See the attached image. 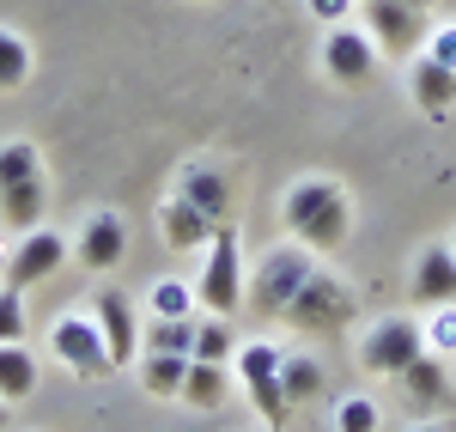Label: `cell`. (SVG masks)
<instances>
[{
  "instance_id": "32",
  "label": "cell",
  "mask_w": 456,
  "mask_h": 432,
  "mask_svg": "<svg viewBox=\"0 0 456 432\" xmlns=\"http://www.w3.org/2000/svg\"><path fill=\"white\" fill-rule=\"evenodd\" d=\"M414 432H456V427H414Z\"/></svg>"
},
{
  "instance_id": "30",
  "label": "cell",
  "mask_w": 456,
  "mask_h": 432,
  "mask_svg": "<svg viewBox=\"0 0 456 432\" xmlns=\"http://www.w3.org/2000/svg\"><path fill=\"white\" fill-rule=\"evenodd\" d=\"M353 6H359V0H311V19H322V25H347Z\"/></svg>"
},
{
  "instance_id": "19",
  "label": "cell",
  "mask_w": 456,
  "mask_h": 432,
  "mask_svg": "<svg viewBox=\"0 0 456 432\" xmlns=\"http://www.w3.org/2000/svg\"><path fill=\"white\" fill-rule=\"evenodd\" d=\"M195 347V317H152L141 323V354H189Z\"/></svg>"
},
{
  "instance_id": "29",
  "label": "cell",
  "mask_w": 456,
  "mask_h": 432,
  "mask_svg": "<svg viewBox=\"0 0 456 432\" xmlns=\"http://www.w3.org/2000/svg\"><path fill=\"white\" fill-rule=\"evenodd\" d=\"M426 55H432V61H444V68H456V25H451V31H432V37H426Z\"/></svg>"
},
{
  "instance_id": "16",
  "label": "cell",
  "mask_w": 456,
  "mask_h": 432,
  "mask_svg": "<svg viewBox=\"0 0 456 432\" xmlns=\"http://www.w3.org/2000/svg\"><path fill=\"white\" fill-rule=\"evenodd\" d=\"M176 195H183L189 208H201L213 225H225V214H232V183L219 177L213 165H189V171H183V183H176Z\"/></svg>"
},
{
  "instance_id": "18",
  "label": "cell",
  "mask_w": 456,
  "mask_h": 432,
  "mask_svg": "<svg viewBox=\"0 0 456 432\" xmlns=\"http://www.w3.org/2000/svg\"><path fill=\"white\" fill-rule=\"evenodd\" d=\"M165 238H171V250H201V244H213V219L201 208H189L183 195H171L165 201Z\"/></svg>"
},
{
  "instance_id": "17",
  "label": "cell",
  "mask_w": 456,
  "mask_h": 432,
  "mask_svg": "<svg viewBox=\"0 0 456 432\" xmlns=\"http://www.w3.org/2000/svg\"><path fill=\"white\" fill-rule=\"evenodd\" d=\"M25 396H37V354L25 341H0V402L12 408Z\"/></svg>"
},
{
  "instance_id": "3",
  "label": "cell",
  "mask_w": 456,
  "mask_h": 432,
  "mask_svg": "<svg viewBox=\"0 0 456 432\" xmlns=\"http://www.w3.org/2000/svg\"><path fill=\"white\" fill-rule=\"evenodd\" d=\"M195 298L208 317H238L249 305V287H244V256H238V232L232 225H213V250H208V268L195 281Z\"/></svg>"
},
{
  "instance_id": "1",
  "label": "cell",
  "mask_w": 456,
  "mask_h": 432,
  "mask_svg": "<svg viewBox=\"0 0 456 432\" xmlns=\"http://www.w3.org/2000/svg\"><path fill=\"white\" fill-rule=\"evenodd\" d=\"M286 232H292V244H305V250H341L353 232V201L341 183L329 177H298L286 189Z\"/></svg>"
},
{
  "instance_id": "26",
  "label": "cell",
  "mask_w": 456,
  "mask_h": 432,
  "mask_svg": "<svg viewBox=\"0 0 456 432\" xmlns=\"http://www.w3.org/2000/svg\"><path fill=\"white\" fill-rule=\"evenodd\" d=\"M152 298V317H195V287H183V281H159V287L146 292Z\"/></svg>"
},
{
  "instance_id": "12",
  "label": "cell",
  "mask_w": 456,
  "mask_h": 432,
  "mask_svg": "<svg viewBox=\"0 0 456 432\" xmlns=\"http://www.w3.org/2000/svg\"><path fill=\"white\" fill-rule=\"evenodd\" d=\"M92 317L104 329L110 360L116 365L141 360V317H134V298H128V292H98V298H92Z\"/></svg>"
},
{
  "instance_id": "34",
  "label": "cell",
  "mask_w": 456,
  "mask_h": 432,
  "mask_svg": "<svg viewBox=\"0 0 456 432\" xmlns=\"http://www.w3.org/2000/svg\"><path fill=\"white\" fill-rule=\"evenodd\" d=\"M0 414H6V402H0Z\"/></svg>"
},
{
  "instance_id": "6",
  "label": "cell",
  "mask_w": 456,
  "mask_h": 432,
  "mask_svg": "<svg viewBox=\"0 0 456 432\" xmlns=\"http://www.w3.org/2000/svg\"><path fill=\"white\" fill-rule=\"evenodd\" d=\"M281 347H268V341H256V347H238V378H244L249 402H256V414L268 420V427L281 432L286 414H292V402H286V384H281Z\"/></svg>"
},
{
  "instance_id": "31",
  "label": "cell",
  "mask_w": 456,
  "mask_h": 432,
  "mask_svg": "<svg viewBox=\"0 0 456 432\" xmlns=\"http://www.w3.org/2000/svg\"><path fill=\"white\" fill-rule=\"evenodd\" d=\"M432 341L456 347V305H438V323H432Z\"/></svg>"
},
{
  "instance_id": "27",
  "label": "cell",
  "mask_w": 456,
  "mask_h": 432,
  "mask_svg": "<svg viewBox=\"0 0 456 432\" xmlns=\"http://www.w3.org/2000/svg\"><path fill=\"white\" fill-rule=\"evenodd\" d=\"M378 427H384V414L371 396H347L335 408V432H378Z\"/></svg>"
},
{
  "instance_id": "23",
  "label": "cell",
  "mask_w": 456,
  "mask_h": 432,
  "mask_svg": "<svg viewBox=\"0 0 456 432\" xmlns=\"http://www.w3.org/2000/svg\"><path fill=\"white\" fill-rule=\"evenodd\" d=\"M402 390H408V402H420V408L444 402V365L432 360V354H420V360L402 371Z\"/></svg>"
},
{
  "instance_id": "9",
  "label": "cell",
  "mask_w": 456,
  "mask_h": 432,
  "mask_svg": "<svg viewBox=\"0 0 456 432\" xmlns=\"http://www.w3.org/2000/svg\"><path fill=\"white\" fill-rule=\"evenodd\" d=\"M61 262H68V238L49 232V225H31V232H19V250L0 262V281L12 292H25V287H37V281H49Z\"/></svg>"
},
{
  "instance_id": "24",
  "label": "cell",
  "mask_w": 456,
  "mask_h": 432,
  "mask_svg": "<svg viewBox=\"0 0 456 432\" xmlns=\"http://www.w3.org/2000/svg\"><path fill=\"white\" fill-rule=\"evenodd\" d=\"M281 384H286V402H311L322 390V365L311 354H286L281 360Z\"/></svg>"
},
{
  "instance_id": "21",
  "label": "cell",
  "mask_w": 456,
  "mask_h": 432,
  "mask_svg": "<svg viewBox=\"0 0 456 432\" xmlns=\"http://www.w3.org/2000/svg\"><path fill=\"white\" fill-rule=\"evenodd\" d=\"M183 402H189V408H219V402H225V365L189 360V378H183Z\"/></svg>"
},
{
  "instance_id": "36",
  "label": "cell",
  "mask_w": 456,
  "mask_h": 432,
  "mask_svg": "<svg viewBox=\"0 0 456 432\" xmlns=\"http://www.w3.org/2000/svg\"><path fill=\"white\" fill-rule=\"evenodd\" d=\"M451 250H456V244H451Z\"/></svg>"
},
{
  "instance_id": "13",
  "label": "cell",
  "mask_w": 456,
  "mask_h": 432,
  "mask_svg": "<svg viewBox=\"0 0 456 432\" xmlns=\"http://www.w3.org/2000/svg\"><path fill=\"white\" fill-rule=\"evenodd\" d=\"M408 298L438 311V305H456V250L451 244H426L420 262H414V281H408Z\"/></svg>"
},
{
  "instance_id": "5",
  "label": "cell",
  "mask_w": 456,
  "mask_h": 432,
  "mask_svg": "<svg viewBox=\"0 0 456 432\" xmlns=\"http://www.w3.org/2000/svg\"><path fill=\"white\" fill-rule=\"evenodd\" d=\"M347 317H353L347 287H341L335 274H322V268H311V281L292 292V305H286V323L305 329V335H335Z\"/></svg>"
},
{
  "instance_id": "25",
  "label": "cell",
  "mask_w": 456,
  "mask_h": 432,
  "mask_svg": "<svg viewBox=\"0 0 456 432\" xmlns=\"http://www.w3.org/2000/svg\"><path fill=\"white\" fill-rule=\"evenodd\" d=\"M31 79V43L19 31H0V92H19Z\"/></svg>"
},
{
  "instance_id": "14",
  "label": "cell",
  "mask_w": 456,
  "mask_h": 432,
  "mask_svg": "<svg viewBox=\"0 0 456 432\" xmlns=\"http://www.w3.org/2000/svg\"><path fill=\"white\" fill-rule=\"evenodd\" d=\"M73 250H79V262H86L92 274H110V268H116V262L128 256V225H122L116 214H92Z\"/></svg>"
},
{
  "instance_id": "15",
  "label": "cell",
  "mask_w": 456,
  "mask_h": 432,
  "mask_svg": "<svg viewBox=\"0 0 456 432\" xmlns=\"http://www.w3.org/2000/svg\"><path fill=\"white\" fill-rule=\"evenodd\" d=\"M408 86H414V104L426 110V116H451L456 104V68H444V61H432V55H414L408 61Z\"/></svg>"
},
{
  "instance_id": "2",
  "label": "cell",
  "mask_w": 456,
  "mask_h": 432,
  "mask_svg": "<svg viewBox=\"0 0 456 432\" xmlns=\"http://www.w3.org/2000/svg\"><path fill=\"white\" fill-rule=\"evenodd\" d=\"M49 208V183H43V159L31 141H0V219L12 232L43 225Z\"/></svg>"
},
{
  "instance_id": "20",
  "label": "cell",
  "mask_w": 456,
  "mask_h": 432,
  "mask_svg": "<svg viewBox=\"0 0 456 432\" xmlns=\"http://www.w3.org/2000/svg\"><path fill=\"white\" fill-rule=\"evenodd\" d=\"M183 378H189V354H141L146 396H183Z\"/></svg>"
},
{
  "instance_id": "4",
  "label": "cell",
  "mask_w": 456,
  "mask_h": 432,
  "mask_svg": "<svg viewBox=\"0 0 456 432\" xmlns=\"http://www.w3.org/2000/svg\"><path fill=\"white\" fill-rule=\"evenodd\" d=\"M365 31L378 43V55H420L426 37H432V12L408 6V0H365Z\"/></svg>"
},
{
  "instance_id": "35",
  "label": "cell",
  "mask_w": 456,
  "mask_h": 432,
  "mask_svg": "<svg viewBox=\"0 0 456 432\" xmlns=\"http://www.w3.org/2000/svg\"><path fill=\"white\" fill-rule=\"evenodd\" d=\"M0 262H6V256H0Z\"/></svg>"
},
{
  "instance_id": "22",
  "label": "cell",
  "mask_w": 456,
  "mask_h": 432,
  "mask_svg": "<svg viewBox=\"0 0 456 432\" xmlns=\"http://www.w3.org/2000/svg\"><path fill=\"white\" fill-rule=\"evenodd\" d=\"M232 354H238V341H232V317H208V323H195V347H189V360L225 365Z\"/></svg>"
},
{
  "instance_id": "28",
  "label": "cell",
  "mask_w": 456,
  "mask_h": 432,
  "mask_svg": "<svg viewBox=\"0 0 456 432\" xmlns=\"http://www.w3.org/2000/svg\"><path fill=\"white\" fill-rule=\"evenodd\" d=\"M0 341H25V298L0 287Z\"/></svg>"
},
{
  "instance_id": "11",
  "label": "cell",
  "mask_w": 456,
  "mask_h": 432,
  "mask_svg": "<svg viewBox=\"0 0 456 432\" xmlns=\"http://www.w3.org/2000/svg\"><path fill=\"white\" fill-rule=\"evenodd\" d=\"M322 68H329V79H341V86H365V79L378 73V43H371V31H359V25H329Z\"/></svg>"
},
{
  "instance_id": "10",
  "label": "cell",
  "mask_w": 456,
  "mask_h": 432,
  "mask_svg": "<svg viewBox=\"0 0 456 432\" xmlns=\"http://www.w3.org/2000/svg\"><path fill=\"white\" fill-rule=\"evenodd\" d=\"M49 347H55V360L68 365V371H79V378H104L110 365V347H104V329H98V317H61V323L49 329Z\"/></svg>"
},
{
  "instance_id": "8",
  "label": "cell",
  "mask_w": 456,
  "mask_h": 432,
  "mask_svg": "<svg viewBox=\"0 0 456 432\" xmlns=\"http://www.w3.org/2000/svg\"><path fill=\"white\" fill-rule=\"evenodd\" d=\"M420 354H426V335L408 317H384V323L359 341V360H365V371H378V378H402Z\"/></svg>"
},
{
  "instance_id": "33",
  "label": "cell",
  "mask_w": 456,
  "mask_h": 432,
  "mask_svg": "<svg viewBox=\"0 0 456 432\" xmlns=\"http://www.w3.org/2000/svg\"><path fill=\"white\" fill-rule=\"evenodd\" d=\"M408 6H426V12H432V0H408Z\"/></svg>"
},
{
  "instance_id": "7",
  "label": "cell",
  "mask_w": 456,
  "mask_h": 432,
  "mask_svg": "<svg viewBox=\"0 0 456 432\" xmlns=\"http://www.w3.org/2000/svg\"><path fill=\"white\" fill-rule=\"evenodd\" d=\"M311 268H316V262H311V250H305V244L262 256V268H256V287H249V305H256L262 317H286L292 292L311 281Z\"/></svg>"
}]
</instances>
